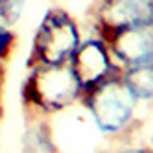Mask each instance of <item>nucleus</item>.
I'll list each match as a JSON object with an SVG mask.
<instances>
[{
  "mask_svg": "<svg viewBox=\"0 0 153 153\" xmlns=\"http://www.w3.org/2000/svg\"><path fill=\"white\" fill-rule=\"evenodd\" d=\"M68 64L73 69L76 80H79L82 93L93 89L97 84H100L109 75L117 71L106 44L100 40L80 42V46L75 49Z\"/></svg>",
  "mask_w": 153,
  "mask_h": 153,
  "instance_id": "nucleus-4",
  "label": "nucleus"
},
{
  "mask_svg": "<svg viewBox=\"0 0 153 153\" xmlns=\"http://www.w3.org/2000/svg\"><path fill=\"white\" fill-rule=\"evenodd\" d=\"M82 89L69 64L35 66L22 86L24 104L38 115L68 109L80 99Z\"/></svg>",
  "mask_w": 153,
  "mask_h": 153,
  "instance_id": "nucleus-2",
  "label": "nucleus"
},
{
  "mask_svg": "<svg viewBox=\"0 0 153 153\" xmlns=\"http://www.w3.org/2000/svg\"><path fill=\"white\" fill-rule=\"evenodd\" d=\"M24 11V0H0V29H9Z\"/></svg>",
  "mask_w": 153,
  "mask_h": 153,
  "instance_id": "nucleus-9",
  "label": "nucleus"
},
{
  "mask_svg": "<svg viewBox=\"0 0 153 153\" xmlns=\"http://www.w3.org/2000/svg\"><path fill=\"white\" fill-rule=\"evenodd\" d=\"M148 148H149V151L153 153V129H151V133H149V142H148Z\"/></svg>",
  "mask_w": 153,
  "mask_h": 153,
  "instance_id": "nucleus-12",
  "label": "nucleus"
},
{
  "mask_svg": "<svg viewBox=\"0 0 153 153\" xmlns=\"http://www.w3.org/2000/svg\"><path fill=\"white\" fill-rule=\"evenodd\" d=\"M111 153H151L148 146H124V148H119Z\"/></svg>",
  "mask_w": 153,
  "mask_h": 153,
  "instance_id": "nucleus-10",
  "label": "nucleus"
},
{
  "mask_svg": "<svg viewBox=\"0 0 153 153\" xmlns=\"http://www.w3.org/2000/svg\"><path fill=\"white\" fill-rule=\"evenodd\" d=\"M120 76L137 100H153V60L140 66L124 68Z\"/></svg>",
  "mask_w": 153,
  "mask_h": 153,
  "instance_id": "nucleus-7",
  "label": "nucleus"
},
{
  "mask_svg": "<svg viewBox=\"0 0 153 153\" xmlns=\"http://www.w3.org/2000/svg\"><path fill=\"white\" fill-rule=\"evenodd\" d=\"M82 100L100 133L106 137H122L129 131L139 100L124 84L120 69L109 75L93 89L82 93Z\"/></svg>",
  "mask_w": 153,
  "mask_h": 153,
  "instance_id": "nucleus-1",
  "label": "nucleus"
},
{
  "mask_svg": "<svg viewBox=\"0 0 153 153\" xmlns=\"http://www.w3.org/2000/svg\"><path fill=\"white\" fill-rule=\"evenodd\" d=\"M2 89H4V66L0 62V100H2Z\"/></svg>",
  "mask_w": 153,
  "mask_h": 153,
  "instance_id": "nucleus-11",
  "label": "nucleus"
},
{
  "mask_svg": "<svg viewBox=\"0 0 153 153\" xmlns=\"http://www.w3.org/2000/svg\"><path fill=\"white\" fill-rule=\"evenodd\" d=\"M24 153H56L51 129L46 122L36 120L24 133Z\"/></svg>",
  "mask_w": 153,
  "mask_h": 153,
  "instance_id": "nucleus-8",
  "label": "nucleus"
},
{
  "mask_svg": "<svg viewBox=\"0 0 153 153\" xmlns=\"http://www.w3.org/2000/svg\"><path fill=\"white\" fill-rule=\"evenodd\" d=\"M80 46V31L64 9H51L38 26L27 59V66H55L69 62Z\"/></svg>",
  "mask_w": 153,
  "mask_h": 153,
  "instance_id": "nucleus-3",
  "label": "nucleus"
},
{
  "mask_svg": "<svg viewBox=\"0 0 153 153\" xmlns=\"http://www.w3.org/2000/svg\"><path fill=\"white\" fill-rule=\"evenodd\" d=\"M104 44L124 68L140 66L153 60V22L119 29L104 36Z\"/></svg>",
  "mask_w": 153,
  "mask_h": 153,
  "instance_id": "nucleus-5",
  "label": "nucleus"
},
{
  "mask_svg": "<svg viewBox=\"0 0 153 153\" xmlns=\"http://www.w3.org/2000/svg\"><path fill=\"white\" fill-rule=\"evenodd\" d=\"M0 124H2V106H0Z\"/></svg>",
  "mask_w": 153,
  "mask_h": 153,
  "instance_id": "nucleus-13",
  "label": "nucleus"
},
{
  "mask_svg": "<svg viewBox=\"0 0 153 153\" xmlns=\"http://www.w3.org/2000/svg\"><path fill=\"white\" fill-rule=\"evenodd\" d=\"M149 22H153V0H104L99 9L102 36Z\"/></svg>",
  "mask_w": 153,
  "mask_h": 153,
  "instance_id": "nucleus-6",
  "label": "nucleus"
}]
</instances>
